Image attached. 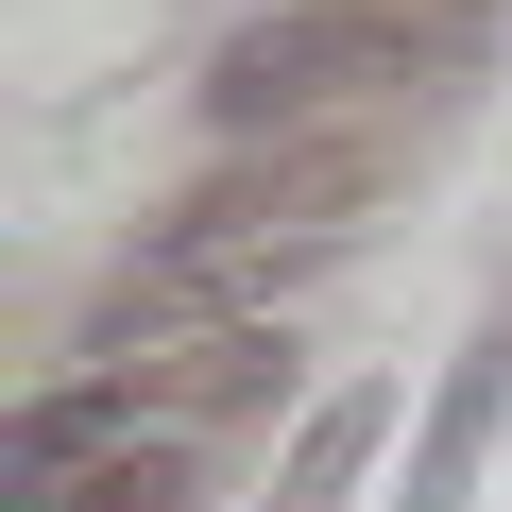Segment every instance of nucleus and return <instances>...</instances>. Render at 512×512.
<instances>
[{"label":"nucleus","mask_w":512,"mask_h":512,"mask_svg":"<svg viewBox=\"0 0 512 512\" xmlns=\"http://www.w3.org/2000/svg\"><path fill=\"white\" fill-rule=\"evenodd\" d=\"M461 18H410V0H274V18H239L222 69H205V120L256 154V137H308L376 86H427Z\"/></svg>","instance_id":"f257e3e1"},{"label":"nucleus","mask_w":512,"mask_h":512,"mask_svg":"<svg viewBox=\"0 0 512 512\" xmlns=\"http://www.w3.org/2000/svg\"><path fill=\"white\" fill-rule=\"evenodd\" d=\"M359 205H376V137H256L171 205V274H222L256 239H342Z\"/></svg>","instance_id":"f03ea898"},{"label":"nucleus","mask_w":512,"mask_h":512,"mask_svg":"<svg viewBox=\"0 0 512 512\" xmlns=\"http://www.w3.org/2000/svg\"><path fill=\"white\" fill-rule=\"evenodd\" d=\"M120 444H154V427H137V376H69V393H35L18 427H0V512H69Z\"/></svg>","instance_id":"7ed1b4c3"},{"label":"nucleus","mask_w":512,"mask_h":512,"mask_svg":"<svg viewBox=\"0 0 512 512\" xmlns=\"http://www.w3.org/2000/svg\"><path fill=\"white\" fill-rule=\"evenodd\" d=\"M495 410H512V308L444 359V410H427V444H410V512H461L478 495V444H495Z\"/></svg>","instance_id":"20e7f679"},{"label":"nucleus","mask_w":512,"mask_h":512,"mask_svg":"<svg viewBox=\"0 0 512 512\" xmlns=\"http://www.w3.org/2000/svg\"><path fill=\"white\" fill-rule=\"evenodd\" d=\"M274 376H291V342H274V325H239V308H205L188 342H154V359H137V393H154L171 427H205V410H256Z\"/></svg>","instance_id":"39448f33"},{"label":"nucleus","mask_w":512,"mask_h":512,"mask_svg":"<svg viewBox=\"0 0 512 512\" xmlns=\"http://www.w3.org/2000/svg\"><path fill=\"white\" fill-rule=\"evenodd\" d=\"M376 427H393V393H325V410L291 427V461H274V495H256V512H342L359 461H376Z\"/></svg>","instance_id":"423d86ee"},{"label":"nucleus","mask_w":512,"mask_h":512,"mask_svg":"<svg viewBox=\"0 0 512 512\" xmlns=\"http://www.w3.org/2000/svg\"><path fill=\"white\" fill-rule=\"evenodd\" d=\"M69 512H188V444H171V427H154V444H120Z\"/></svg>","instance_id":"0eeeda50"}]
</instances>
